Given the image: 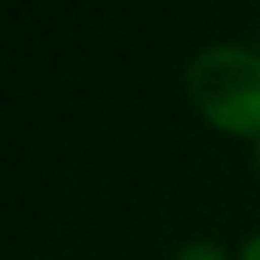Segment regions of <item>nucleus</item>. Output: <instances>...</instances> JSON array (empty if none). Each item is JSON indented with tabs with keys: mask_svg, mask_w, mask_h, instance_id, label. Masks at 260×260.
<instances>
[{
	"mask_svg": "<svg viewBox=\"0 0 260 260\" xmlns=\"http://www.w3.org/2000/svg\"><path fill=\"white\" fill-rule=\"evenodd\" d=\"M184 92L222 134L260 138V54L245 46H207L187 61Z\"/></svg>",
	"mask_w": 260,
	"mask_h": 260,
	"instance_id": "nucleus-1",
	"label": "nucleus"
},
{
	"mask_svg": "<svg viewBox=\"0 0 260 260\" xmlns=\"http://www.w3.org/2000/svg\"><path fill=\"white\" fill-rule=\"evenodd\" d=\"M172 260H226V252H222L214 241H187Z\"/></svg>",
	"mask_w": 260,
	"mask_h": 260,
	"instance_id": "nucleus-2",
	"label": "nucleus"
},
{
	"mask_svg": "<svg viewBox=\"0 0 260 260\" xmlns=\"http://www.w3.org/2000/svg\"><path fill=\"white\" fill-rule=\"evenodd\" d=\"M241 260H260V234L241 245Z\"/></svg>",
	"mask_w": 260,
	"mask_h": 260,
	"instance_id": "nucleus-3",
	"label": "nucleus"
},
{
	"mask_svg": "<svg viewBox=\"0 0 260 260\" xmlns=\"http://www.w3.org/2000/svg\"><path fill=\"white\" fill-rule=\"evenodd\" d=\"M252 169H256V176H260V138L252 142Z\"/></svg>",
	"mask_w": 260,
	"mask_h": 260,
	"instance_id": "nucleus-4",
	"label": "nucleus"
}]
</instances>
